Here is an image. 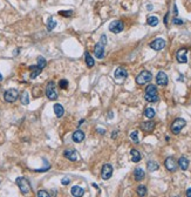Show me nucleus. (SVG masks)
<instances>
[{"label":"nucleus","mask_w":191,"mask_h":197,"mask_svg":"<svg viewBox=\"0 0 191 197\" xmlns=\"http://www.w3.org/2000/svg\"><path fill=\"white\" fill-rule=\"evenodd\" d=\"M144 98L148 102H157L158 101V94H157V88L155 85H149L145 89V94H144Z\"/></svg>","instance_id":"1"},{"label":"nucleus","mask_w":191,"mask_h":197,"mask_svg":"<svg viewBox=\"0 0 191 197\" xmlns=\"http://www.w3.org/2000/svg\"><path fill=\"white\" fill-rule=\"evenodd\" d=\"M15 183H17V185L19 187L20 191L24 194V195H27V194H29L31 193V190H32V187H31V184H29V182H28V179L25 177H18L15 179Z\"/></svg>","instance_id":"2"},{"label":"nucleus","mask_w":191,"mask_h":197,"mask_svg":"<svg viewBox=\"0 0 191 197\" xmlns=\"http://www.w3.org/2000/svg\"><path fill=\"white\" fill-rule=\"evenodd\" d=\"M185 124H187V121H185L184 118H176V120H175V121L171 123L172 134H175V135L179 134V133L182 132V129L185 127Z\"/></svg>","instance_id":"3"},{"label":"nucleus","mask_w":191,"mask_h":197,"mask_svg":"<svg viewBox=\"0 0 191 197\" xmlns=\"http://www.w3.org/2000/svg\"><path fill=\"white\" fill-rule=\"evenodd\" d=\"M153 79V75L149 71H143L136 76V83L137 85H144L147 82H150Z\"/></svg>","instance_id":"4"},{"label":"nucleus","mask_w":191,"mask_h":197,"mask_svg":"<svg viewBox=\"0 0 191 197\" xmlns=\"http://www.w3.org/2000/svg\"><path fill=\"white\" fill-rule=\"evenodd\" d=\"M18 98H19V92H18V89H15V88L7 89V90L4 93V98H5L6 102L12 103V102H14Z\"/></svg>","instance_id":"5"},{"label":"nucleus","mask_w":191,"mask_h":197,"mask_svg":"<svg viewBox=\"0 0 191 197\" xmlns=\"http://www.w3.org/2000/svg\"><path fill=\"white\" fill-rule=\"evenodd\" d=\"M46 96L49 100H57V92L55 89V83L53 81L48 82L46 86Z\"/></svg>","instance_id":"6"},{"label":"nucleus","mask_w":191,"mask_h":197,"mask_svg":"<svg viewBox=\"0 0 191 197\" xmlns=\"http://www.w3.org/2000/svg\"><path fill=\"white\" fill-rule=\"evenodd\" d=\"M123 29H124V24H123L122 20H115L109 25V31L115 33V34L121 33Z\"/></svg>","instance_id":"7"},{"label":"nucleus","mask_w":191,"mask_h":197,"mask_svg":"<svg viewBox=\"0 0 191 197\" xmlns=\"http://www.w3.org/2000/svg\"><path fill=\"white\" fill-rule=\"evenodd\" d=\"M113 171H114L113 165L109 164V163H106V164H103V167H102L101 177L103 178V179H109V178L113 176Z\"/></svg>","instance_id":"8"},{"label":"nucleus","mask_w":191,"mask_h":197,"mask_svg":"<svg viewBox=\"0 0 191 197\" xmlns=\"http://www.w3.org/2000/svg\"><path fill=\"white\" fill-rule=\"evenodd\" d=\"M164 165H165V168H167L169 171L172 173V171H176V169H177V167H178V163H177V161L175 160V157L169 156V157L165 158Z\"/></svg>","instance_id":"9"},{"label":"nucleus","mask_w":191,"mask_h":197,"mask_svg":"<svg viewBox=\"0 0 191 197\" xmlns=\"http://www.w3.org/2000/svg\"><path fill=\"white\" fill-rule=\"evenodd\" d=\"M149 46H150V48H153L155 51H161V49H163L165 47V40L161 39V38H157V39H155L154 41H151Z\"/></svg>","instance_id":"10"},{"label":"nucleus","mask_w":191,"mask_h":197,"mask_svg":"<svg viewBox=\"0 0 191 197\" xmlns=\"http://www.w3.org/2000/svg\"><path fill=\"white\" fill-rule=\"evenodd\" d=\"M187 53H188V49L187 48H181L177 51V54H176V59L179 63H187L188 62V58H187Z\"/></svg>","instance_id":"11"},{"label":"nucleus","mask_w":191,"mask_h":197,"mask_svg":"<svg viewBox=\"0 0 191 197\" xmlns=\"http://www.w3.org/2000/svg\"><path fill=\"white\" fill-rule=\"evenodd\" d=\"M156 83L158 86H167L168 85V75L164 72H158V74L156 75Z\"/></svg>","instance_id":"12"},{"label":"nucleus","mask_w":191,"mask_h":197,"mask_svg":"<svg viewBox=\"0 0 191 197\" xmlns=\"http://www.w3.org/2000/svg\"><path fill=\"white\" fill-rule=\"evenodd\" d=\"M63 156L67 158V160L74 162V161H76L77 158H79V154H77L76 150H74V149H67V150L63 151Z\"/></svg>","instance_id":"13"},{"label":"nucleus","mask_w":191,"mask_h":197,"mask_svg":"<svg viewBox=\"0 0 191 197\" xmlns=\"http://www.w3.org/2000/svg\"><path fill=\"white\" fill-rule=\"evenodd\" d=\"M94 54L97 59H103L104 58V46L102 43H96L94 47Z\"/></svg>","instance_id":"14"},{"label":"nucleus","mask_w":191,"mask_h":197,"mask_svg":"<svg viewBox=\"0 0 191 197\" xmlns=\"http://www.w3.org/2000/svg\"><path fill=\"white\" fill-rule=\"evenodd\" d=\"M155 127H156V123L154 121H147V122H142L141 123V129L144 130V132H148V133L153 132L155 129Z\"/></svg>","instance_id":"15"},{"label":"nucleus","mask_w":191,"mask_h":197,"mask_svg":"<svg viewBox=\"0 0 191 197\" xmlns=\"http://www.w3.org/2000/svg\"><path fill=\"white\" fill-rule=\"evenodd\" d=\"M127 76H128V72L126 71V68H123V67L116 68V71H115V78H116V79L124 80Z\"/></svg>","instance_id":"16"},{"label":"nucleus","mask_w":191,"mask_h":197,"mask_svg":"<svg viewBox=\"0 0 191 197\" xmlns=\"http://www.w3.org/2000/svg\"><path fill=\"white\" fill-rule=\"evenodd\" d=\"M134 177L137 182L143 181L144 177H145V173H144V170H143L142 168H136V169L134 170Z\"/></svg>","instance_id":"17"},{"label":"nucleus","mask_w":191,"mask_h":197,"mask_svg":"<svg viewBox=\"0 0 191 197\" xmlns=\"http://www.w3.org/2000/svg\"><path fill=\"white\" fill-rule=\"evenodd\" d=\"M73 141L74 142H76V143H81L83 140H84V133L82 132V130H75L74 133H73Z\"/></svg>","instance_id":"18"},{"label":"nucleus","mask_w":191,"mask_h":197,"mask_svg":"<svg viewBox=\"0 0 191 197\" xmlns=\"http://www.w3.org/2000/svg\"><path fill=\"white\" fill-rule=\"evenodd\" d=\"M177 163H178V167H179L182 170H187V169L189 168V160L185 157V156L179 157Z\"/></svg>","instance_id":"19"},{"label":"nucleus","mask_w":191,"mask_h":197,"mask_svg":"<svg viewBox=\"0 0 191 197\" xmlns=\"http://www.w3.org/2000/svg\"><path fill=\"white\" fill-rule=\"evenodd\" d=\"M53 108H54V113H55L57 118H62V116H63V114H65V108H63L62 104L55 103Z\"/></svg>","instance_id":"20"},{"label":"nucleus","mask_w":191,"mask_h":197,"mask_svg":"<svg viewBox=\"0 0 191 197\" xmlns=\"http://www.w3.org/2000/svg\"><path fill=\"white\" fill-rule=\"evenodd\" d=\"M71 193H72V195L74 197H82L83 194H84V190H83L81 187L75 185V187H73V188L71 189Z\"/></svg>","instance_id":"21"},{"label":"nucleus","mask_w":191,"mask_h":197,"mask_svg":"<svg viewBox=\"0 0 191 197\" xmlns=\"http://www.w3.org/2000/svg\"><path fill=\"white\" fill-rule=\"evenodd\" d=\"M130 155H131V161H133L134 163H137V162H140V161L142 160L141 153H140L138 150H136V149H131Z\"/></svg>","instance_id":"22"},{"label":"nucleus","mask_w":191,"mask_h":197,"mask_svg":"<svg viewBox=\"0 0 191 197\" xmlns=\"http://www.w3.org/2000/svg\"><path fill=\"white\" fill-rule=\"evenodd\" d=\"M29 69L32 71V73H31V79H35L39 74L41 73V71H42L41 68H39L38 66H31Z\"/></svg>","instance_id":"23"},{"label":"nucleus","mask_w":191,"mask_h":197,"mask_svg":"<svg viewBox=\"0 0 191 197\" xmlns=\"http://www.w3.org/2000/svg\"><path fill=\"white\" fill-rule=\"evenodd\" d=\"M136 193H137V195L140 197H144L147 195V193H148L147 187L145 185H138L137 189H136Z\"/></svg>","instance_id":"24"},{"label":"nucleus","mask_w":191,"mask_h":197,"mask_svg":"<svg viewBox=\"0 0 191 197\" xmlns=\"http://www.w3.org/2000/svg\"><path fill=\"white\" fill-rule=\"evenodd\" d=\"M20 101H21V103L25 104V106H27V104L29 103V95H28V93H27L26 90L21 93V95H20Z\"/></svg>","instance_id":"25"},{"label":"nucleus","mask_w":191,"mask_h":197,"mask_svg":"<svg viewBox=\"0 0 191 197\" xmlns=\"http://www.w3.org/2000/svg\"><path fill=\"white\" fill-rule=\"evenodd\" d=\"M147 168H148L149 171H156V170L159 168V165H158L157 162H155V161H149V162L147 163Z\"/></svg>","instance_id":"26"},{"label":"nucleus","mask_w":191,"mask_h":197,"mask_svg":"<svg viewBox=\"0 0 191 197\" xmlns=\"http://www.w3.org/2000/svg\"><path fill=\"white\" fill-rule=\"evenodd\" d=\"M55 26H57V21L53 19L52 17H49L48 20H47V29L48 31H53L55 28Z\"/></svg>","instance_id":"27"},{"label":"nucleus","mask_w":191,"mask_h":197,"mask_svg":"<svg viewBox=\"0 0 191 197\" xmlns=\"http://www.w3.org/2000/svg\"><path fill=\"white\" fill-rule=\"evenodd\" d=\"M86 63H87V66H88L89 68L94 67V65H95V61H94L93 57H92L89 53H86Z\"/></svg>","instance_id":"28"},{"label":"nucleus","mask_w":191,"mask_h":197,"mask_svg":"<svg viewBox=\"0 0 191 197\" xmlns=\"http://www.w3.org/2000/svg\"><path fill=\"white\" fill-rule=\"evenodd\" d=\"M144 116L148 118H153L154 116H155V110H154V108H151V107L145 108V110H144Z\"/></svg>","instance_id":"29"},{"label":"nucleus","mask_w":191,"mask_h":197,"mask_svg":"<svg viewBox=\"0 0 191 197\" xmlns=\"http://www.w3.org/2000/svg\"><path fill=\"white\" fill-rule=\"evenodd\" d=\"M147 24H148L149 26H151V27H155V26H157V24H158V19H157L156 17H149L148 20H147Z\"/></svg>","instance_id":"30"},{"label":"nucleus","mask_w":191,"mask_h":197,"mask_svg":"<svg viewBox=\"0 0 191 197\" xmlns=\"http://www.w3.org/2000/svg\"><path fill=\"white\" fill-rule=\"evenodd\" d=\"M46 65H47V62H46V59H45V58H42V57H39V58H38V65H37L39 68L43 69V68L46 67Z\"/></svg>","instance_id":"31"},{"label":"nucleus","mask_w":191,"mask_h":197,"mask_svg":"<svg viewBox=\"0 0 191 197\" xmlns=\"http://www.w3.org/2000/svg\"><path fill=\"white\" fill-rule=\"evenodd\" d=\"M59 86H60L61 89H67V88H68V80H66V79L60 80Z\"/></svg>","instance_id":"32"},{"label":"nucleus","mask_w":191,"mask_h":197,"mask_svg":"<svg viewBox=\"0 0 191 197\" xmlns=\"http://www.w3.org/2000/svg\"><path fill=\"white\" fill-rule=\"evenodd\" d=\"M130 138H131V141H134L135 143H137V142H138V132H137V130H134V132L130 134Z\"/></svg>","instance_id":"33"},{"label":"nucleus","mask_w":191,"mask_h":197,"mask_svg":"<svg viewBox=\"0 0 191 197\" xmlns=\"http://www.w3.org/2000/svg\"><path fill=\"white\" fill-rule=\"evenodd\" d=\"M59 14L62 17H71L73 14V11H60Z\"/></svg>","instance_id":"34"},{"label":"nucleus","mask_w":191,"mask_h":197,"mask_svg":"<svg viewBox=\"0 0 191 197\" xmlns=\"http://www.w3.org/2000/svg\"><path fill=\"white\" fill-rule=\"evenodd\" d=\"M38 197H51V196H49V194L46 190H39Z\"/></svg>","instance_id":"35"},{"label":"nucleus","mask_w":191,"mask_h":197,"mask_svg":"<svg viewBox=\"0 0 191 197\" xmlns=\"http://www.w3.org/2000/svg\"><path fill=\"white\" fill-rule=\"evenodd\" d=\"M172 22H173L175 25H183V20L178 19V18H173V19H172Z\"/></svg>","instance_id":"36"},{"label":"nucleus","mask_w":191,"mask_h":197,"mask_svg":"<svg viewBox=\"0 0 191 197\" xmlns=\"http://www.w3.org/2000/svg\"><path fill=\"white\" fill-rule=\"evenodd\" d=\"M61 183H62L63 185H68V184H69V178H68V177L62 178V181H61Z\"/></svg>","instance_id":"37"},{"label":"nucleus","mask_w":191,"mask_h":197,"mask_svg":"<svg viewBox=\"0 0 191 197\" xmlns=\"http://www.w3.org/2000/svg\"><path fill=\"white\" fill-rule=\"evenodd\" d=\"M100 43H102L103 46H106V43H107V38H106V35H102V37H101V41H100Z\"/></svg>","instance_id":"38"},{"label":"nucleus","mask_w":191,"mask_h":197,"mask_svg":"<svg viewBox=\"0 0 191 197\" xmlns=\"http://www.w3.org/2000/svg\"><path fill=\"white\" fill-rule=\"evenodd\" d=\"M185 195H187V197H191V188H189V189L187 190V193H185Z\"/></svg>","instance_id":"39"},{"label":"nucleus","mask_w":191,"mask_h":197,"mask_svg":"<svg viewBox=\"0 0 191 197\" xmlns=\"http://www.w3.org/2000/svg\"><path fill=\"white\" fill-rule=\"evenodd\" d=\"M116 135H117V130H115L114 133L112 134V137H113V138H116Z\"/></svg>","instance_id":"40"},{"label":"nucleus","mask_w":191,"mask_h":197,"mask_svg":"<svg viewBox=\"0 0 191 197\" xmlns=\"http://www.w3.org/2000/svg\"><path fill=\"white\" fill-rule=\"evenodd\" d=\"M147 8H148L149 11H151V10H153V5H148V7H147Z\"/></svg>","instance_id":"41"},{"label":"nucleus","mask_w":191,"mask_h":197,"mask_svg":"<svg viewBox=\"0 0 191 197\" xmlns=\"http://www.w3.org/2000/svg\"><path fill=\"white\" fill-rule=\"evenodd\" d=\"M173 12H175V14H177V8H176V5L173 6Z\"/></svg>","instance_id":"42"},{"label":"nucleus","mask_w":191,"mask_h":197,"mask_svg":"<svg viewBox=\"0 0 191 197\" xmlns=\"http://www.w3.org/2000/svg\"><path fill=\"white\" fill-rule=\"evenodd\" d=\"M97 132L101 133V134H104V130H102V129H97Z\"/></svg>","instance_id":"43"},{"label":"nucleus","mask_w":191,"mask_h":197,"mask_svg":"<svg viewBox=\"0 0 191 197\" xmlns=\"http://www.w3.org/2000/svg\"><path fill=\"white\" fill-rule=\"evenodd\" d=\"M0 81H2V75H1V73H0Z\"/></svg>","instance_id":"44"}]
</instances>
